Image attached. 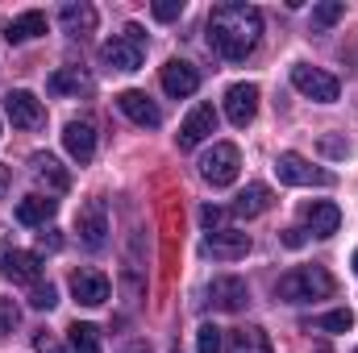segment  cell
<instances>
[{
    "label": "cell",
    "mask_w": 358,
    "mask_h": 353,
    "mask_svg": "<svg viewBox=\"0 0 358 353\" xmlns=\"http://www.w3.org/2000/svg\"><path fill=\"white\" fill-rule=\"evenodd\" d=\"M342 13H346L342 0H325V4H317V8H313V29H329V25H338Z\"/></svg>",
    "instance_id": "83f0119b"
},
{
    "label": "cell",
    "mask_w": 358,
    "mask_h": 353,
    "mask_svg": "<svg viewBox=\"0 0 358 353\" xmlns=\"http://www.w3.org/2000/svg\"><path fill=\"white\" fill-rule=\"evenodd\" d=\"M300 216H304V225L313 229V237H334V233L342 229V208L329 204V200H313V204H304Z\"/></svg>",
    "instance_id": "2e32d148"
},
{
    "label": "cell",
    "mask_w": 358,
    "mask_h": 353,
    "mask_svg": "<svg viewBox=\"0 0 358 353\" xmlns=\"http://www.w3.org/2000/svg\"><path fill=\"white\" fill-rule=\"evenodd\" d=\"M355 353H358V350H355Z\"/></svg>",
    "instance_id": "60d3db41"
},
{
    "label": "cell",
    "mask_w": 358,
    "mask_h": 353,
    "mask_svg": "<svg viewBox=\"0 0 358 353\" xmlns=\"http://www.w3.org/2000/svg\"><path fill=\"white\" fill-rule=\"evenodd\" d=\"M38 246H42V250H50V254H55V250H63L59 229H42V233H38Z\"/></svg>",
    "instance_id": "e575fe53"
},
{
    "label": "cell",
    "mask_w": 358,
    "mask_h": 353,
    "mask_svg": "<svg viewBox=\"0 0 358 353\" xmlns=\"http://www.w3.org/2000/svg\"><path fill=\"white\" fill-rule=\"evenodd\" d=\"M355 270H358V250H355Z\"/></svg>",
    "instance_id": "ab89813d"
},
{
    "label": "cell",
    "mask_w": 358,
    "mask_h": 353,
    "mask_svg": "<svg viewBox=\"0 0 358 353\" xmlns=\"http://www.w3.org/2000/svg\"><path fill=\"white\" fill-rule=\"evenodd\" d=\"M304 241H308V237H304V229H287V233H283V246H292V250H300Z\"/></svg>",
    "instance_id": "d590c367"
},
{
    "label": "cell",
    "mask_w": 358,
    "mask_h": 353,
    "mask_svg": "<svg viewBox=\"0 0 358 353\" xmlns=\"http://www.w3.org/2000/svg\"><path fill=\"white\" fill-rule=\"evenodd\" d=\"M308 329H321V333H350V329H355V312H350V308L325 312V316H317Z\"/></svg>",
    "instance_id": "4316f807"
},
{
    "label": "cell",
    "mask_w": 358,
    "mask_h": 353,
    "mask_svg": "<svg viewBox=\"0 0 358 353\" xmlns=\"http://www.w3.org/2000/svg\"><path fill=\"white\" fill-rule=\"evenodd\" d=\"M29 167H34L38 183H46L50 191H67V187H71V175H67V167H63L55 154H34V158H29Z\"/></svg>",
    "instance_id": "44dd1931"
},
{
    "label": "cell",
    "mask_w": 358,
    "mask_h": 353,
    "mask_svg": "<svg viewBox=\"0 0 358 353\" xmlns=\"http://www.w3.org/2000/svg\"><path fill=\"white\" fill-rule=\"evenodd\" d=\"M0 270H4V278H13V283H42V258L38 254H29V250H4L0 254Z\"/></svg>",
    "instance_id": "9a60e30c"
},
{
    "label": "cell",
    "mask_w": 358,
    "mask_h": 353,
    "mask_svg": "<svg viewBox=\"0 0 358 353\" xmlns=\"http://www.w3.org/2000/svg\"><path fill=\"white\" fill-rule=\"evenodd\" d=\"M150 13H155V21H176V17H183V0H155Z\"/></svg>",
    "instance_id": "1f68e13d"
},
{
    "label": "cell",
    "mask_w": 358,
    "mask_h": 353,
    "mask_svg": "<svg viewBox=\"0 0 358 353\" xmlns=\"http://www.w3.org/2000/svg\"><path fill=\"white\" fill-rule=\"evenodd\" d=\"M325 150H329V154H346V146H342V142H334V137H325Z\"/></svg>",
    "instance_id": "8d00e7d4"
},
{
    "label": "cell",
    "mask_w": 358,
    "mask_h": 353,
    "mask_svg": "<svg viewBox=\"0 0 358 353\" xmlns=\"http://www.w3.org/2000/svg\"><path fill=\"white\" fill-rule=\"evenodd\" d=\"M117 108L134 121V125H142V129H159L163 125V112H159V104L146 96V91H138V88H129V91H121L117 96Z\"/></svg>",
    "instance_id": "8fae6325"
},
{
    "label": "cell",
    "mask_w": 358,
    "mask_h": 353,
    "mask_svg": "<svg viewBox=\"0 0 358 353\" xmlns=\"http://www.w3.org/2000/svg\"><path fill=\"white\" fill-rule=\"evenodd\" d=\"M221 350H225L221 329H217V324H204V329L196 333V353H221Z\"/></svg>",
    "instance_id": "f1b7e54d"
},
{
    "label": "cell",
    "mask_w": 358,
    "mask_h": 353,
    "mask_svg": "<svg viewBox=\"0 0 358 353\" xmlns=\"http://www.w3.org/2000/svg\"><path fill=\"white\" fill-rule=\"evenodd\" d=\"M38 33H46V13H38V8H29V13H21V17H13V21H8V29H4V38H8L13 46L34 42Z\"/></svg>",
    "instance_id": "7402d4cb"
},
{
    "label": "cell",
    "mask_w": 358,
    "mask_h": 353,
    "mask_svg": "<svg viewBox=\"0 0 358 353\" xmlns=\"http://www.w3.org/2000/svg\"><path fill=\"white\" fill-rule=\"evenodd\" d=\"M275 175L279 183H287V187H329L334 175L329 171H321V167H313L304 154H296V150H283L279 158H275Z\"/></svg>",
    "instance_id": "277c9868"
},
{
    "label": "cell",
    "mask_w": 358,
    "mask_h": 353,
    "mask_svg": "<svg viewBox=\"0 0 358 353\" xmlns=\"http://www.w3.org/2000/svg\"><path fill=\"white\" fill-rule=\"evenodd\" d=\"M267 208H271V187H267V183H250V187L234 200V208H229V212H234V216H242V220H255V216H263Z\"/></svg>",
    "instance_id": "ffe728a7"
},
{
    "label": "cell",
    "mask_w": 358,
    "mask_h": 353,
    "mask_svg": "<svg viewBox=\"0 0 358 353\" xmlns=\"http://www.w3.org/2000/svg\"><path fill=\"white\" fill-rule=\"evenodd\" d=\"M46 91H50V96H80V91H92V80L80 67H59V71L46 80Z\"/></svg>",
    "instance_id": "d4e9b609"
},
{
    "label": "cell",
    "mask_w": 358,
    "mask_h": 353,
    "mask_svg": "<svg viewBox=\"0 0 358 353\" xmlns=\"http://www.w3.org/2000/svg\"><path fill=\"white\" fill-rule=\"evenodd\" d=\"M96 8H92L88 0H71V4H63L59 8V25H63V33H71V38H88V33H96Z\"/></svg>",
    "instance_id": "d6986e66"
},
{
    "label": "cell",
    "mask_w": 358,
    "mask_h": 353,
    "mask_svg": "<svg viewBox=\"0 0 358 353\" xmlns=\"http://www.w3.org/2000/svg\"><path fill=\"white\" fill-rule=\"evenodd\" d=\"M255 112H259V88L255 84H234V88L225 91V117H229V125L246 129L255 121Z\"/></svg>",
    "instance_id": "7c38bea8"
},
{
    "label": "cell",
    "mask_w": 358,
    "mask_h": 353,
    "mask_svg": "<svg viewBox=\"0 0 358 353\" xmlns=\"http://www.w3.org/2000/svg\"><path fill=\"white\" fill-rule=\"evenodd\" d=\"M204 254H213L221 262H238V258L250 254V233H242V229H213L204 237Z\"/></svg>",
    "instance_id": "30bf717a"
},
{
    "label": "cell",
    "mask_w": 358,
    "mask_h": 353,
    "mask_svg": "<svg viewBox=\"0 0 358 353\" xmlns=\"http://www.w3.org/2000/svg\"><path fill=\"white\" fill-rule=\"evenodd\" d=\"M121 353H150V345H142V341H138V345H125Z\"/></svg>",
    "instance_id": "74e56055"
},
{
    "label": "cell",
    "mask_w": 358,
    "mask_h": 353,
    "mask_svg": "<svg viewBox=\"0 0 358 353\" xmlns=\"http://www.w3.org/2000/svg\"><path fill=\"white\" fill-rule=\"evenodd\" d=\"M238 171H242V154H238L234 142H217V146L200 158V179L213 183V187H229V183L238 179Z\"/></svg>",
    "instance_id": "5b68a950"
},
{
    "label": "cell",
    "mask_w": 358,
    "mask_h": 353,
    "mask_svg": "<svg viewBox=\"0 0 358 353\" xmlns=\"http://www.w3.org/2000/svg\"><path fill=\"white\" fill-rule=\"evenodd\" d=\"M76 233L88 250H100L108 241V212H104V200H88L80 212H76Z\"/></svg>",
    "instance_id": "ba28073f"
},
{
    "label": "cell",
    "mask_w": 358,
    "mask_h": 353,
    "mask_svg": "<svg viewBox=\"0 0 358 353\" xmlns=\"http://www.w3.org/2000/svg\"><path fill=\"white\" fill-rule=\"evenodd\" d=\"M59 303V291L50 287V283H34V291H29V308H38V312H50Z\"/></svg>",
    "instance_id": "f546056e"
},
{
    "label": "cell",
    "mask_w": 358,
    "mask_h": 353,
    "mask_svg": "<svg viewBox=\"0 0 358 353\" xmlns=\"http://www.w3.org/2000/svg\"><path fill=\"white\" fill-rule=\"evenodd\" d=\"M263 38V13L255 4H242V0H229V4H217L208 13V46L229 59V63H242L246 54H255Z\"/></svg>",
    "instance_id": "6da1fadb"
},
{
    "label": "cell",
    "mask_w": 358,
    "mask_h": 353,
    "mask_svg": "<svg viewBox=\"0 0 358 353\" xmlns=\"http://www.w3.org/2000/svg\"><path fill=\"white\" fill-rule=\"evenodd\" d=\"M67 341H71V353H100V329L76 320V324L67 329Z\"/></svg>",
    "instance_id": "484cf974"
},
{
    "label": "cell",
    "mask_w": 358,
    "mask_h": 353,
    "mask_svg": "<svg viewBox=\"0 0 358 353\" xmlns=\"http://www.w3.org/2000/svg\"><path fill=\"white\" fill-rule=\"evenodd\" d=\"M159 80H163V91L176 96V100H187V96H196V88H200V71L192 63H183V59H171L159 71Z\"/></svg>",
    "instance_id": "4fadbf2b"
},
{
    "label": "cell",
    "mask_w": 358,
    "mask_h": 353,
    "mask_svg": "<svg viewBox=\"0 0 358 353\" xmlns=\"http://www.w3.org/2000/svg\"><path fill=\"white\" fill-rule=\"evenodd\" d=\"M8 191V167H0V195Z\"/></svg>",
    "instance_id": "f35d334b"
},
{
    "label": "cell",
    "mask_w": 358,
    "mask_h": 353,
    "mask_svg": "<svg viewBox=\"0 0 358 353\" xmlns=\"http://www.w3.org/2000/svg\"><path fill=\"white\" fill-rule=\"evenodd\" d=\"M34 350H38V353H67L55 337H50V333H34Z\"/></svg>",
    "instance_id": "836d02e7"
},
{
    "label": "cell",
    "mask_w": 358,
    "mask_h": 353,
    "mask_svg": "<svg viewBox=\"0 0 358 353\" xmlns=\"http://www.w3.org/2000/svg\"><path fill=\"white\" fill-rule=\"evenodd\" d=\"M100 59H104L108 71H138L142 59H146V33H142V25H125V33L108 38L100 46Z\"/></svg>",
    "instance_id": "3957f363"
},
{
    "label": "cell",
    "mask_w": 358,
    "mask_h": 353,
    "mask_svg": "<svg viewBox=\"0 0 358 353\" xmlns=\"http://www.w3.org/2000/svg\"><path fill=\"white\" fill-rule=\"evenodd\" d=\"M4 108H8V121L17 125V129H38L42 121H46V108H42V100L34 96V91H13L8 100H4Z\"/></svg>",
    "instance_id": "5bb4252c"
},
{
    "label": "cell",
    "mask_w": 358,
    "mask_h": 353,
    "mask_svg": "<svg viewBox=\"0 0 358 353\" xmlns=\"http://www.w3.org/2000/svg\"><path fill=\"white\" fill-rule=\"evenodd\" d=\"M334 291H338V283H334V274H329L325 266H296V270H287V274L275 283V295H279L283 303L329 299Z\"/></svg>",
    "instance_id": "7a4b0ae2"
},
{
    "label": "cell",
    "mask_w": 358,
    "mask_h": 353,
    "mask_svg": "<svg viewBox=\"0 0 358 353\" xmlns=\"http://www.w3.org/2000/svg\"><path fill=\"white\" fill-rule=\"evenodd\" d=\"M108 278L100 274V270H76L71 274V295L84 303V308H100L104 299H108Z\"/></svg>",
    "instance_id": "ac0fdd59"
},
{
    "label": "cell",
    "mask_w": 358,
    "mask_h": 353,
    "mask_svg": "<svg viewBox=\"0 0 358 353\" xmlns=\"http://www.w3.org/2000/svg\"><path fill=\"white\" fill-rule=\"evenodd\" d=\"M225 216H229V212H225V208H213V204L200 212V220H204V229H208V233H213V229H225Z\"/></svg>",
    "instance_id": "d6a6232c"
},
{
    "label": "cell",
    "mask_w": 358,
    "mask_h": 353,
    "mask_svg": "<svg viewBox=\"0 0 358 353\" xmlns=\"http://www.w3.org/2000/svg\"><path fill=\"white\" fill-rule=\"evenodd\" d=\"M17 324H21V308L13 299H0V337H8Z\"/></svg>",
    "instance_id": "4dcf8cb0"
},
{
    "label": "cell",
    "mask_w": 358,
    "mask_h": 353,
    "mask_svg": "<svg viewBox=\"0 0 358 353\" xmlns=\"http://www.w3.org/2000/svg\"><path fill=\"white\" fill-rule=\"evenodd\" d=\"M292 84L296 91H304L308 100H317V104H334L338 100V80L329 75V71H321V67H308V63H296L292 67Z\"/></svg>",
    "instance_id": "8992f818"
},
{
    "label": "cell",
    "mask_w": 358,
    "mask_h": 353,
    "mask_svg": "<svg viewBox=\"0 0 358 353\" xmlns=\"http://www.w3.org/2000/svg\"><path fill=\"white\" fill-rule=\"evenodd\" d=\"M59 212V200H50V195H25L21 204H17V220L21 225H42L46 229V220Z\"/></svg>",
    "instance_id": "cb8c5ba5"
},
{
    "label": "cell",
    "mask_w": 358,
    "mask_h": 353,
    "mask_svg": "<svg viewBox=\"0 0 358 353\" xmlns=\"http://www.w3.org/2000/svg\"><path fill=\"white\" fill-rule=\"evenodd\" d=\"M208 303H213L217 312H242V308L250 303V287H246V278H238V274H221V278H213V283H208Z\"/></svg>",
    "instance_id": "52a82bcc"
},
{
    "label": "cell",
    "mask_w": 358,
    "mask_h": 353,
    "mask_svg": "<svg viewBox=\"0 0 358 353\" xmlns=\"http://www.w3.org/2000/svg\"><path fill=\"white\" fill-rule=\"evenodd\" d=\"M217 133V108L213 104H196L187 117H183V125H179V150H196L204 137H213Z\"/></svg>",
    "instance_id": "9c48e42d"
},
{
    "label": "cell",
    "mask_w": 358,
    "mask_h": 353,
    "mask_svg": "<svg viewBox=\"0 0 358 353\" xmlns=\"http://www.w3.org/2000/svg\"><path fill=\"white\" fill-rule=\"evenodd\" d=\"M225 350L229 353H271V337L259 329V324H242V329L229 333Z\"/></svg>",
    "instance_id": "603a6c76"
},
{
    "label": "cell",
    "mask_w": 358,
    "mask_h": 353,
    "mask_svg": "<svg viewBox=\"0 0 358 353\" xmlns=\"http://www.w3.org/2000/svg\"><path fill=\"white\" fill-rule=\"evenodd\" d=\"M63 146H67V154L84 167L96 158V125L92 121H67V129H63Z\"/></svg>",
    "instance_id": "e0dca14e"
}]
</instances>
